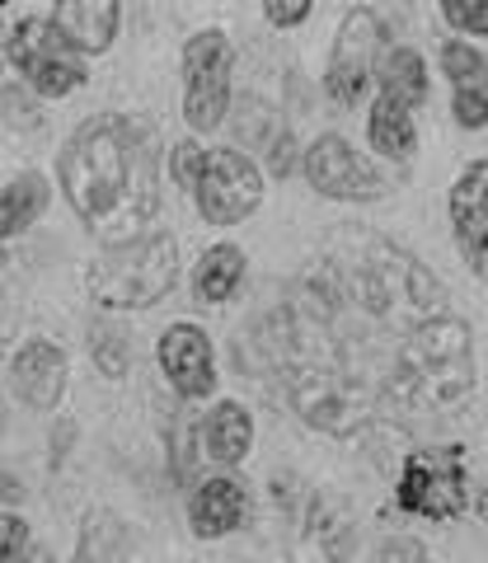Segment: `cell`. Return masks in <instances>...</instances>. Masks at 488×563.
Listing matches in <instances>:
<instances>
[{
	"label": "cell",
	"mask_w": 488,
	"mask_h": 563,
	"mask_svg": "<svg viewBox=\"0 0 488 563\" xmlns=\"http://www.w3.org/2000/svg\"><path fill=\"white\" fill-rule=\"evenodd\" d=\"M90 347H95V362H99V372L103 376H122L127 372V343L118 339V333H90Z\"/></svg>",
	"instance_id": "29"
},
{
	"label": "cell",
	"mask_w": 488,
	"mask_h": 563,
	"mask_svg": "<svg viewBox=\"0 0 488 563\" xmlns=\"http://www.w3.org/2000/svg\"><path fill=\"white\" fill-rule=\"evenodd\" d=\"M395 507L428 521H456L469 507L465 446H423L413 451L395 484Z\"/></svg>",
	"instance_id": "6"
},
{
	"label": "cell",
	"mask_w": 488,
	"mask_h": 563,
	"mask_svg": "<svg viewBox=\"0 0 488 563\" xmlns=\"http://www.w3.org/2000/svg\"><path fill=\"white\" fill-rule=\"evenodd\" d=\"M334 273H339V287L366 314H376L380 324H399L404 333L437 320L451 306L442 277L423 258H413L404 244H395L386 235H366V231L353 235V244L334 258Z\"/></svg>",
	"instance_id": "2"
},
{
	"label": "cell",
	"mask_w": 488,
	"mask_h": 563,
	"mask_svg": "<svg viewBox=\"0 0 488 563\" xmlns=\"http://www.w3.org/2000/svg\"><path fill=\"white\" fill-rule=\"evenodd\" d=\"M244 268H249V263H244L240 244H212L193 268V296L202 306L231 301V296L240 291V282H244Z\"/></svg>",
	"instance_id": "22"
},
{
	"label": "cell",
	"mask_w": 488,
	"mask_h": 563,
	"mask_svg": "<svg viewBox=\"0 0 488 563\" xmlns=\"http://www.w3.org/2000/svg\"><path fill=\"white\" fill-rule=\"evenodd\" d=\"M273 165H277V174H291V136L282 132V141L273 146Z\"/></svg>",
	"instance_id": "32"
},
{
	"label": "cell",
	"mask_w": 488,
	"mask_h": 563,
	"mask_svg": "<svg viewBox=\"0 0 488 563\" xmlns=\"http://www.w3.org/2000/svg\"><path fill=\"white\" fill-rule=\"evenodd\" d=\"M118 20H122L118 0H52V24H57L85 57H99V52L113 47Z\"/></svg>",
	"instance_id": "16"
},
{
	"label": "cell",
	"mask_w": 488,
	"mask_h": 563,
	"mask_svg": "<svg viewBox=\"0 0 488 563\" xmlns=\"http://www.w3.org/2000/svg\"><path fill=\"white\" fill-rule=\"evenodd\" d=\"M198 442L217 465H240L254 451V418L235 399H217L198 422Z\"/></svg>",
	"instance_id": "18"
},
{
	"label": "cell",
	"mask_w": 488,
	"mask_h": 563,
	"mask_svg": "<svg viewBox=\"0 0 488 563\" xmlns=\"http://www.w3.org/2000/svg\"><path fill=\"white\" fill-rule=\"evenodd\" d=\"M57 184L85 231L109 244L151 235L160 207V136L151 118L95 113L62 141Z\"/></svg>",
	"instance_id": "1"
},
{
	"label": "cell",
	"mask_w": 488,
	"mask_h": 563,
	"mask_svg": "<svg viewBox=\"0 0 488 563\" xmlns=\"http://www.w3.org/2000/svg\"><path fill=\"white\" fill-rule=\"evenodd\" d=\"M160 372L165 380L179 390L184 399H207L217 390V357H212V339L198 324H169L160 333Z\"/></svg>",
	"instance_id": "15"
},
{
	"label": "cell",
	"mask_w": 488,
	"mask_h": 563,
	"mask_svg": "<svg viewBox=\"0 0 488 563\" xmlns=\"http://www.w3.org/2000/svg\"><path fill=\"white\" fill-rule=\"evenodd\" d=\"M451 118L465 132H484L488 128V90H456L451 95Z\"/></svg>",
	"instance_id": "27"
},
{
	"label": "cell",
	"mask_w": 488,
	"mask_h": 563,
	"mask_svg": "<svg viewBox=\"0 0 488 563\" xmlns=\"http://www.w3.org/2000/svg\"><path fill=\"white\" fill-rule=\"evenodd\" d=\"M66 380H71V362L52 339H29L20 343V352L10 357V390L24 409H57L66 395Z\"/></svg>",
	"instance_id": "14"
},
{
	"label": "cell",
	"mask_w": 488,
	"mask_h": 563,
	"mask_svg": "<svg viewBox=\"0 0 488 563\" xmlns=\"http://www.w3.org/2000/svg\"><path fill=\"white\" fill-rule=\"evenodd\" d=\"M301 174L306 184L320 192V198H334V202H376L390 192V179L380 174L366 155H357L343 136L324 132L306 146L301 155Z\"/></svg>",
	"instance_id": "11"
},
{
	"label": "cell",
	"mask_w": 488,
	"mask_h": 563,
	"mask_svg": "<svg viewBox=\"0 0 488 563\" xmlns=\"http://www.w3.org/2000/svg\"><path fill=\"white\" fill-rule=\"evenodd\" d=\"M29 554V521L20 512H0V563H20Z\"/></svg>",
	"instance_id": "28"
},
{
	"label": "cell",
	"mask_w": 488,
	"mask_h": 563,
	"mask_svg": "<svg viewBox=\"0 0 488 563\" xmlns=\"http://www.w3.org/2000/svg\"><path fill=\"white\" fill-rule=\"evenodd\" d=\"M202 165H207V151L198 146V136H184L179 146H174V155H169V179L193 192L198 179H202Z\"/></svg>",
	"instance_id": "26"
},
{
	"label": "cell",
	"mask_w": 488,
	"mask_h": 563,
	"mask_svg": "<svg viewBox=\"0 0 488 563\" xmlns=\"http://www.w3.org/2000/svg\"><path fill=\"white\" fill-rule=\"evenodd\" d=\"M353 512L339 493H310L291 531L287 563H347L353 559Z\"/></svg>",
	"instance_id": "12"
},
{
	"label": "cell",
	"mask_w": 488,
	"mask_h": 563,
	"mask_svg": "<svg viewBox=\"0 0 488 563\" xmlns=\"http://www.w3.org/2000/svg\"><path fill=\"white\" fill-rule=\"evenodd\" d=\"M475 512H479V521L488 526V479L479 484V493H475Z\"/></svg>",
	"instance_id": "33"
},
{
	"label": "cell",
	"mask_w": 488,
	"mask_h": 563,
	"mask_svg": "<svg viewBox=\"0 0 488 563\" xmlns=\"http://www.w3.org/2000/svg\"><path fill=\"white\" fill-rule=\"evenodd\" d=\"M390 47L386 20L371 5H357L343 14V24L334 33V47H329V66H324V95L339 103V109H353L366 95V85L376 80V62L380 52Z\"/></svg>",
	"instance_id": "7"
},
{
	"label": "cell",
	"mask_w": 488,
	"mask_h": 563,
	"mask_svg": "<svg viewBox=\"0 0 488 563\" xmlns=\"http://www.w3.org/2000/svg\"><path fill=\"white\" fill-rule=\"evenodd\" d=\"M10 62H14L20 80L38 99H66V95H76L80 85L90 80V62H85V52L66 38L52 20H38V14H29V20L14 24Z\"/></svg>",
	"instance_id": "5"
},
{
	"label": "cell",
	"mask_w": 488,
	"mask_h": 563,
	"mask_svg": "<svg viewBox=\"0 0 488 563\" xmlns=\"http://www.w3.org/2000/svg\"><path fill=\"white\" fill-rule=\"evenodd\" d=\"M479 385V357H475V333L461 314H437V320L418 324L404 333L390 366V399L404 413L442 418L456 413L475 399Z\"/></svg>",
	"instance_id": "3"
},
{
	"label": "cell",
	"mask_w": 488,
	"mask_h": 563,
	"mask_svg": "<svg viewBox=\"0 0 488 563\" xmlns=\"http://www.w3.org/2000/svg\"><path fill=\"white\" fill-rule=\"evenodd\" d=\"M291 409L301 413L315 432L353 437L371 422L376 399L366 395L362 380H347L343 372H329V366H301V372L291 376Z\"/></svg>",
	"instance_id": "8"
},
{
	"label": "cell",
	"mask_w": 488,
	"mask_h": 563,
	"mask_svg": "<svg viewBox=\"0 0 488 563\" xmlns=\"http://www.w3.org/2000/svg\"><path fill=\"white\" fill-rule=\"evenodd\" d=\"M376 80H380V95L399 99L404 109H423L428 103V62H423V52L409 43H390L380 52Z\"/></svg>",
	"instance_id": "19"
},
{
	"label": "cell",
	"mask_w": 488,
	"mask_h": 563,
	"mask_svg": "<svg viewBox=\"0 0 488 563\" xmlns=\"http://www.w3.org/2000/svg\"><path fill=\"white\" fill-rule=\"evenodd\" d=\"M127 559V531L109 512H90L80 531V559L76 563H122Z\"/></svg>",
	"instance_id": "24"
},
{
	"label": "cell",
	"mask_w": 488,
	"mask_h": 563,
	"mask_svg": "<svg viewBox=\"0 0 488 563\" xmlns=\"http://www.w3.org/2000/svg\"><path fill=\"white\" fill-rule=\"evenodd\" d=\"M310 5H315V0H264V14L273 29H296L310 14Z\"/></svg>",
	"instance_id": "31"
},
{
	"label": "cell",
	"mask_w": 488,
	"mask_h": 563,
	"mask_svg": "<svg viewBox=\"0 0 488 563\" xmlns=\"http://www.w3.org/2000/svg\"><path fill=\"white\" fill-rule=\"evenodd\" d=\"M0 5H5V0H0Z\"/></svg>",
	"instance_id": "35"
},
{
	"label": "cell",
	"mask_w": 488,
	"mask_h": 563,
	"mask_svg": "<svg viewBox=\"0 0 488 563\" xmlns=\"http://www.w3.org/2000/svg\"><path fill=\"white\" fill-rule=\"evenodd\" d=\"M174 277H179V244L165 231H151L142 240L109 244L85 273V291L99 310H151L169 296Z\"/></svg>",
	"instance_id": "4"
},
{
	"label": "cell",
	"mask_w": 488,
	"mask_h": 563,
	"mask_svg": "<svg viewBox=\"0 0 488 563\" xmlns=\"http://www.w3.org/2000/svg\"><path fill=\"white\" fill-rule=\"evenodd\" d=\"M52 202V184H47V174L38 169H24V174H14V179L0 188V240H14V235H24L33 221L47 211Z\"/></svg>",
	"instance_id": "21"
},
{
	"label": "cell",
	"mask_w": 488,
	"mask_h": 563,
	"mask_svg": "<svg viewBox=\"0 0 488 563\" xmlns=\"http://www.w3.org/2000/svg\"><path fill=\"white\" fill-rule=\"evenodd\" d=\"M366 136H371L376 155H386L395 165H409L418 151V128H413V109H404L390 95H376L371 113H366Z\"/></svg>",
	"instance_id": "20"
},
{
	"label": "cell",
	"mask_w": 488,
	"mask_h": 563,
	"mask_svg": "<svg viewBox=\"0 0 488 563\" xmlns=\"http://www.w3.org/2000/svg\"><path fill=\"white\" fill-rule=\"evenodd\" d=\"M235 47L221 29H207L184 47V118L193 132H217L231 109Z\"/></svg>",
	"instance_id": "9"
},
{
	"label": "cell",
	"mask_w": 488,
	"mask_h": 563,
	"mask_svg": "<svg viewBox=\"0 0 488 563\" xmlns=\"http://www.w3.org/2000/svg\"><path fill=\"white\" fill-rule=\"evenodd\" d=\"M446 211L469 273L488 277V161H469L456 174V184L446 192Z\"/></svg>",
	"instance_id": "13"
},
{
	"label": "cell",
	"mask_w": 488,
	"mask_h": 563,
	"mask_svg": "<svg viewBox=\"0 0 488 563\" xmlns=\"http://www.w3.org/2000/svg\"><path fill=\"white\" fill-rule=\"evenodd\" d=\"M442 14L465 38H488V0H442Z\"/></svg>",
	"instance_id": "25"
},
{
	"label": "cell",
	"mask_w": 488,
	"mask_h": 563,
	"mask_svg": "<svg viewBox=\"0 0 488 563\" xmlns=\"http://www.w3.org/2000/svg\"><path fill=\"white\" fill-rule=\"evenodd\" d=\"M437 62L451 90H488V57L469 38H446L437 47Z\"/></svg>",
	"instance_id": "23"
},
{
	"label": "cell",
	"mask_w": 488,
	"mask_h": 563,
	"mask_svg": "<svg viewBox=\"0 0 488 563\" xmlns=\"http://www.w3.org/2000/svg\"><path fill=\"white\" fill-rule=\"evenodd\" d=\"M244 488L235 479H202L188 498V531L198 540H221L244 526Z\"/></svg>",
	"instance_id": "17"
},
{
	"label": "cell",
	"mask_w": 488,
	"mask_h": 563,
	"mask_svg": "<svg viewBox=\"0 0 488 563\" xmlns=\"http://www.w3.org/2000/svg\"><path fill=\"white\" fill-rule=\"evenodd\" d=\"M198 198V217L212 225H240L244 217H254L264 207V174L249 155H240L231 146L207 151L202 179L193 188Z\"/></svg>",
	"instance_id": "10"
},
{
	"label": "cell",
	"mask_w": 488,
	"mask_h": 563,
	"mask_svg": "<svg viewBox=\"0 0 488 563\" xmlns=\"http://www.w3.org/2000/svg\"><path fill=\"white\" fill-rule=\"evenodd\" d=\"M376 563H428V544L418 536H390L386 544H380Z\"/></svg>",
	"instance_id": "30"
},
{
	"label": "cell",
	"mask_w": 488,
	"mask_h": 563,
	"mask_svg": "<svg viewBox=\"0 0 488 563\" xmlns=\"http://www.w3.org/2000/svg\"><path fill=\"white\" fill-rule=\"evenodd\" d=\"M38 563H47V559H38Z\"/></svg>",
	"instance_id": "34"
}]
</instances>
